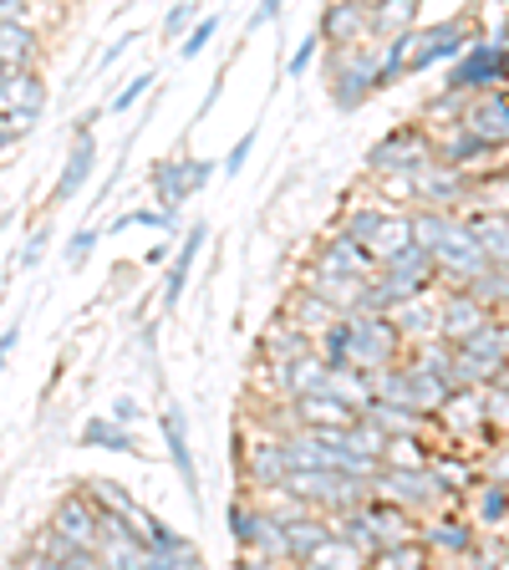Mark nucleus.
I'll list each match as a JSON object with an SVG mask.
<instances>
[{"label":"nucleus","mask_w":509,"mask_h":570,"mask_svg":"<svg viewBox=\"0 0 509 570\" xmlns=\"http://www.w3.org/2000/svg\"><path fill=\"white\" fill-rule=\"evenodd\" d=\"M413 194H418V204H433V209H459V204L474 194V178L433 154L413 168Z\"/></svg>","instance_id":"8"},{"label":"nucleus","mask_w":509,"mask_h":570,"mask_svg":"<svg viewBox=\"0 0 509 570\" xmlns=\"http://www.w3.org/2000/svg\"><path fill=\"white\" fill-rule=\"evenodd\" d=\"M356 6H368V11H378V6H382V0H356Z\"/></svg>","instance_id":"56"},{"label":"nucleus","mask_w":509,"mask_h":570,"mask_svg":"<svg viewBox=\"0 0 509 570\" xmlns=\"http://www.w3.org/2000/svg\"><path fill=\"white\" fill-rule=\"evenodd\" d=\"M158 428H164V449H168V463H174L178 484H184V494H189L194 510H204V484H199V463H194V449H189V417H184V407L164 403Z\"/></svg>","instance_id":"7"},{"label":"nucleus","mask_w":509,"mask_h":570,"mask_svg":"<svg viewBox=\"0 0 509 570\" xmlns=\"http://www.w3.org/2000/svg\"><path fill=\"white\" fill-rule=\"evenodd\" d=\"M16 342H21V321H11V326L0 332V372L11 367V352H16Z\"/></svg>","instance_id":"52"},{"label":"nucleus","mask_w":509,"mask_h":570,"mask_svg":"<svg viewBox=\"0 0 509 570\" xmlns=\"http://www.w3.org/2000/svg\"><path fill=\"white\" fill-rule=\"evenodd\" d=\"M133 291V265H112V285H107V296H128Z\"/></svg>","instance_id":"54"},{"label":"nucleus","mask_w":509,"mask_h":570,"mask_svg":"<svg viewBox=\"0 0 509 570\" xmlns=\"http://www.w3.org/2000/svg\"><path fill=\"white\" fill-rule=\"evenodd\" d=\"M285 321H296L301 332L306 336H321L326 332V326H332L336 316H342V311L332 306V301H321L316 291H306V285H296V291H291V301H285V311H281Z\"/></svg>","instance_id":"24"},{"label":"nucleus","mask_w":509,"mask_h":570,"mask_svg":"<svg viewBox=\"0 0 509 570\" xmlns=\"http://www.w3.org/2000/svg\"><path fill=\"white\" fill-rule=\"evenodd\" d=\"M219 174V164H214V158H189L184 154V194H199V189H209V178Z\"/></svg>","instance_id":"47"},{"label":"nucleus","mask_w":509,"mask_h":570,"mask_svg":"<svg viewBox=\"0 0 509 570\" xmlns=\"http://www.w3.org/2000/svg\"><path fill=\"white\" fill-rule=\"evenodd\" d=\"M219 26H225V16L219 11H209V16H199V21L184 31V41H178V61H194L204 47H209L214 36H219Z\"/></svg>","instance_id":"39"},{"label":"nucleus","mask_w":509,"mask_h":570,"mask_svg":"<svg viewBox=\"0 0 509 570\" xmlns=\"http://www.w3.org/2000/svg\"><path fill=\"white\" fill-rule=\"evenodd\" d=\"M408 245H413V209H388L378 235L368 239V255L372 261H388V255H398V249H408Z\"/></svg>","instance_id":"28"},{"label":"nucleus","mask_w":509,"mask_h":570,"mask_svg":"<svg viewBox=\"0 0 509 570\" xmlns=\"http://www.w3.org/2000/svg\"><path fill=\"white\" fill-rule=\"evenodd\" d=\"M285 550H291V566H306V556L326 540V534L336 530L332 514H321V510H296V514H285Z\"/></svg>","instance_id":"21"},{"label":"nucleus","mask_w":509,"mask_h":570,"mask_svg":"<svg viewBox=\"0 0 509 570\" xmlns=\"http://www.w3.org/2000/svg\"><path fill=\"white\" fill-rule=\"evenodd\" d=\"M316 31L326 47H362V41H378V36H372V11L356 6V0H326Z\"/></svg>","instance_id":"12"},{"label":"nucleus","mask_w":509,"mask_h":570,"mask_svg":"<svg viewBox=\"0 0 509 570\" xmlns=\"http://www.w3.org/2000/svg\"><path fill=\"white\" fill-rule=\"evenodd\" d=\"M0 61L6 67H36L41 61V31L21 21H0Z\"/></svg>","instance_id":"26"},{"label":"nucleus","mask_w":509,"mask_h":570,"mask_svg":"<svg viewBox=\"0 0 509 570\" xmlns=\"http://www.w3.org/2000/svg\"><path fill=\"white\" fill-rule=\"evenodd\" d=\"M495 316V311L484 306V301L474 296V291H439V321H433V336L449 346H459L463 336L474 332V326H484V321Z\"/></svg>","instance_id":"10"},{"label":"nucleus","mask_w":509,"mask_h":570,"mask_svg":"<svg viewBox=\"0 0 509 570\" xmlns=\"http://www.w3.org/2000/svg\"><path fill=\"white\" fill-rule=\"evenodd\" d=\"M378 494L392 499V504H403L408 514H433L443 504H453V494L433 479V469H403V463H382L378 469Z\"/></svg>","instance_id":"3"},{"label":"nucleus","mask_w":509,"mask_h":570,"mask_svg":"<svg viewBox=\"0 0 509 570\" xmlns=\"http://www.w3.org/2000/svg\"><path fill=\"white\" fill-rule=\"evenodd\" d=\"M463 128H474L484 142H495V148H509V82L505 87H484V92L469 97V107H463Z\"/></svg>","instance_id":"13"},{"label":"nucleus","mask_w":509,"mask_h":570,"mask_svg":"<svg viewBox=\"0 0 509 570\" xmlns=\"http://www.w3.org/2000/svg\"><path fill=\"white\" fill-rule=\"evenodd\" d=\"M164 261H168V235L158 239V245H148V249H143V265H164Z\"/></svg>","instance_id":"55"},{"label":"nucleus","mask_w":509,"mask_h":570,"mask_svg":"<svg viewBox=\"0 0 509 570\" xmlns=\"http://www.w3.org/2000/svg\"><path fill=\"white\" fill-rule=\"evenodd\" d=\"M77 443L82 449H107V453H133V459H148L143 453V443H138V433H133L128 423H118V417H87L82 423V433H77Z\"/></svg>","instance_id":"23"},{"label":"nucleus","mask_w":509,"mask_h":570,"mask_svg":"<svg viewBox=\"0 0 509 570\" xmlns=\"http://www.w3.org/2000/svg\"><path fill=\"white\" fill-rule=\"evenodd\" d=\"M509 82V36H474L459 57L449 61L443 87L453 92H484V87H505Z\"/></svg>","instance_id":"2"},{"label":"nucleus","mask_w":509,"mask_h":570,"mask_svg":"<svg viewBox=\"0 0 509 570\" xmlns=\"http://www.w3.org/2000/svg\"><path fill=\"white\" fill-rule=\"evenodd\" d=\"M301 285H306V291H316L321 301H332L342 316H346V311H362V296H368V281H362V275H332V271H316V265H306Z\"/></svg>","instance_id":"22"},{"label":"nucleus","mask_w":509,"mask_h":570,"mask_svg":"<svg viewBox=\"0 0 509 570\" xmlns=\"http://www.w3.org/2000/svg\"><path fill=\"white\" fill-rule=\"evenodd\" d=\"M418 6H423V0H382L378 11H372V36L388 41V36H398V31H413Z\"/></svg>","instance_id":"34"},{"label":"nucleus","mask_w":509,"mask_h":570,"mask_svg":"<svg viewBox=\"0 0 509 570\" xmlns=\"http://www.w3.org/2000/svg\"><path fill=\"white\" fill-rule=\"evenodd\" d=\"M469 97H474V92H453V87H443V92L423 107V128H428V132H439L443 122L453 128V122L463 118V107H469Z\"/></svg>","instance_id":"35"},{"label":"nucleus","mask_w":509,"mask_h":570,"mask_svg":"<svg viewBox=\"0 0 509 570\" xmlns=\"http://www.w3.org/2000/svg\"><path fill=\"white\" fill-rule=\"evenodd\" d=\"M138 36H143V31H123V36H118V41H112V47H107V51H102V57H97L92 77H102V71H107V67H112V61H123V57H128V51H133V47H138Z\"/></svg>","instance_id":"50"},{"label":"nucleus","mask_w":509,"mask_h":570,"mask_svg":"<svg viewBox=\"0 0 509 570\" xmlns=\"http://www.w3.org/2000/svg\"><path fill=\"white\" fill-rule=\"evenodd\" d=\"M321 392H332L336 403H346L352 413H362V407L372 403V372H362V367H326Z\"/></svg>","instance_id":"27"},{"label":"nucleus","mask_w":509,"mask_h":570,"mask_svg":"<svg viewBox=\"0 0 509 570\" xmlns=\"http://www.w3.org/2000/svg\"><path fill=\"white\" fill-rule=\"evenodd\" d=\"M388 316H392V326L403 332L408 346L428 342V336H433V321H439V285H433V291H418V296H408V301H398Z\"/></svg>","instance_id":"20"},{"label":"nucleus","mask_w":509,"mask_h":570,"mask_svg":"<svg viewBox=\"0 0 509 570\" xmlns=\"http://www.w3.org/2000/svg\"><path fill=\"white\" fill-rule=\"evenodd\" d=\"M0 504H6V484H0Z\"/></svg>","instance_id":"59"},{"label":"nucleus","mask_w":509,"mask_h":570,"mask_svg":"<svg viewBox=\"0 0 509 570\" xmlns=\"http://www.w3.org/2000/svg\"><path fill=\"white\" fill-rule=\"evenodd\" d=\"M321 47H326V41H321V31H311L306 41H301L296 51H291V61H285V77H306L311 67H316V57H321Z\"/></svg>","instance_id":"46"},{"label":"nucleus","mask_w":509,"mask_h":570,"mask_svg":"<svg viewBox=\"0 0 509 570\" xmlns=\"http://www.w3.org/2000/svg\"><path fill=\"white\" fill-rule=\"evenodd\" d=\"M474 510H479V524H505V514H509V484L505 479H489V484L479 489Z\"/></svg>","instance_id":"40"},{"label":"nucleus","mask_w":509,"mask_h":570,"mask_svg":"<svg viewBox=\"0 0 509 570\" xmlns=\"http://www.w3.org/2000/svg\"><path fill=\"white\" fill-rule=\"evenodd\" d=\"M311 265H316V271H332V275H362V281L378 271V261L368 255V245H356V239L342 235V229H336L332 239H321L316 255H311Z\"/></svg>","instance_id":"19"},{"label":"nucleus","mask_w":509,"mask_h":570,"mask_svg":"<svg viewBox=\"0 0 509 570\" xmlns=\"http://www.w3.org/2000/svg\"><path fill=\"white\" fill-rule=\"evenodd\" d=\"M285 6H291V0H261V6H255V16H249V21H245V41H249V36H255V31H265V26H275V21H281V11H285Z\"/></svg>","instance_id":"49"},{"label":"nucleus","mask_w":509,"mask_h":570,"mask_svg":"<svg viewBox=\"0 0 509 570\" xmlns=\"http://www.w3.org/2000/svg\"><path fill=\"white\" fill-rule=\"evenodd\" d=\"M423 158H433V132L423 122H398L388 138H378L368 148V174L382 178V174H413Z\"/></svg>","instance_id":"4"},{"label":"nucleus","mask_w":509,"mask_h":570,"mask_svg":"<svg viewBox=\"0 0 509 570\" xmlns=\"http://www.w3.org/2000/svg\"><path fill=\"white\" fill-rule=\"evenodd\" d=\"M463 291H474V296L484 301L495 316H499V311H509V265H505V261H489L484 271L474 275V281L463 285Z\"/></svg>","instance_id":"32"},{"label":"nucleus","mask_w":509,"mask_h":570,"mask_svg":"<svg viewBox=\"0 0 509 570\" xmlns=\"http://www.w3.org/2000/svg\"><path fill=\"white\" fill-rule=\"evenodd\" d=\"M92 174H97V132H77L67 164H61L57 184H51V194H47V209H67V204L82 194V184Z\"/></svg>","instance_id":"14"},{"label":"nucleus","mask_w":509,"mask_h":570,"mask_svg":"<svg viewBox=\"0 0 509 570\" xmlns=\"http://www.w3.org/2000/svg\"><path fill=\"white\" fill-rule=\"evenodd\" d=\"M255 138H261V128H245V138H239L235 148H229V154H225V164H219V174H229V178H235L239 168H245V158L255 154Z\"/></svg>","instance_id":"48"},{"label":"nucleus","mask_w":509,"mask_h":570,"mask_svg":"<svg viewBox=\"0 0 509 570\" xmlns=\"http://www.w3.org/2000/svg\"><path fill=\"white\" fill-rule=\"evenodd\" d=\"M204 245H209V219H194V225L184 229V239H178L174 265H168V275H164V296H158V311H164V316H174V311L184 306V291H189L194 261H199Z\"/></svg>","instance_id":"11"},{"label":"nucleus","mask_w":509,"mask_h":570,"mask_svg":"<svg viewBox=\"0 0 509 570\" xmlns=\"http://www.w3.org/2000/svg\"><path fill=\"white\" fill-rule=\"evenodd\" d=\"M219 92H225V71H219V77H214V87L209 92H204V102H199V112H194V122H204L214 112V102H219Z\"/></svg>","instance_id":"53"},{"label":"nucleus","mask_w":509,"mask_h":570,"mask_svg":"<svg viewBox=\"0 0 509 570\" xmlns=\"http://www.w3.org/2000/svg\"><path fill=\"white\" fill-rule=\"evenodd\" d=\"M51 87L36 67H16L6 82H0V112H31V118H47Z\"/></svg>","instance_id":"18"},{"label":"nucleus","mask_w":509,"mask_h":570,"mask_svg":"<svg viewBox=\"0 0 509 570\" xmlns=\"http://www.w3.org/2000/svg\"><path fill=\"white\" fill-rule=\"evenodd\" d=\"M97 239H102V225H87V229H77V235L67 239V271H82V265L92 261Z\"/></svg>","instance_id":"44"},{"label":"nucleus","mask_w":509,"mask_h":570,"mask_svg":"<svg viewBox=\"0 0 509 570\" xmlns=\"http://www.w3.org/2000/svg\"><path fill=\"white\" fill-rule=\"evenodd\" d=\"M235 474L249 484V494H275V489L285 484V474H291V453H285V433H255V439H245V453H239Z\"/></svg>","instance_id":"5"},{"label":"nucleus","mask_w":509,"mask_h":570,"mask_svg":"<svg viewBox=\"0 0 509 570\" xmlns=\"http://www.w3.org/2000/svg\"><path fill=\"white\" fill-rule=\"evenodd\" d=\"M368 566H378V570H418V566H433V550H428L418 534H408V540H392V546L372 550Z\"/></svg>","instance_id":"30"},{"label":"nucleus","mask_w":509,"mask_h":570,"mask_svg":"<svg viewBox=\"0 0 509 570\" xmlns=\"http://www.w3.org/2000/svg\"><path fill=\"white\" fill-rule=\"evenodd\" d=\"M143 534H148V546H154V570H194V566H204V556H199V546H194L189 534H178L174 524H164V520H143Z\"/></svg>","instance_id":"17"},{"label":"nucleus","mask_w":509,"mask_h":570,"mask_svg":"<svg viewBox=\"0 0 509 570\" xmlns=\"http://www.w3.org/2000/svg\"><path fill=\"white\" fill-rule=\"evenodd\" d=\"M41 6H51V11H57V6H61V0H41Z\"/></svg>","instance_id":"58"},{"label":"nucleus","mask_w":509,"mask_h":570,"mask_svg":"<svg viewBox=\"0 0 509 570\" xmlns=\"http://www.w3.org/2000/svg\"><path fill=\"white\" fill-rule=\"evenodd\" d=\"M107 417H118V423L138 428V423H143V407H138V397H112V407H107Z\"/></svg>","instance_id":"51"},{"label":"nucleus","mask_w":509,"mask_h":570,"mask_svg":"<svg viewBox=\"0 0 509 570\" xmlns=\"http://www.w3.org/2000/svg\"><path fill=\"white\" fill-rule=\"evenodd\" d=\"M418 540H423L433 556H449V560H469L479 546V530L469 520H459V514H423V524H418Z\"/></svg>","instance_id":"15"},{"label":"nucleus","mask_w":509,"mask_h":570,"mask_svg":"<svg viewBox=\"0 0 509 570\" xmlns=\"http://www.w3.org/2000/svg\"><path fill=\"white\" fill-rule=\"evenodd\" d=\"M47 524L61 534V540H71V546L97 550V534H102V510L92 504V494H87V489H71V494L57 499V510H51Z\"/></svg>","instance_id":"9"},{"label":"nucleus","mask_w":509,"mask_h":570,"mask_svg":"<svg viewBox=\"0 0 509 570\" xmlns=\"http://www.w3.org/2000/svg\"><path fill=\"white\" fill-rule=\"evenodd\" d=\"M148 184H154L158 209H184V204H189V194H184V154L158 158L154 174H148Z\"/></svg>","instance_id":"29"},{"label":"nucleus","mask_w":509,"mask_h":570,"mask_svg":"<svg viewBox=\"0 0 509 570\" xmlns=\"http://www.w3.org/2000/svg\"><path fill=\"white\" fill-rule=\"evenodd\" d=\"M6 77H11V67H6V61H0V82H6Z\"/></svg>","instance_id":"57"},{"label":"nucleus","mask_w":509,"mask_h":570,"mask_svg":"<svg viewBox=\"0 0 509 570\" xmlns=\"http://www.w3.org/2000/svg\"><path fill=\"white\" fill-rule=\"evenodd\" d=\"M47 249H51V219H41V225H36L31 235H26V249L16 255V271H36Z\"/></svg>","instance_id":"43"},{"label":"nucleus","mask_w":509,"mask_h":570,"mask_svg":"<svg viewBox=\"0 0 509 570\" xmlns=\"http://www.w3.org/2000/svg\"><path fill=\"white\" fill-rule=\"evenodd\" d=\"M469 41H474V26L463 21V16H453V21H439V26H423V31L413 26L408 77H418V71H433V67H449V61L459 57Z\"/></svg>","instance_id":"6"},{"label":"nucleus","mask_w":509,"mask_h":570,"mask_svg":"<svg viewBox=\"0 0 509 570\" xmlns=\"http://www.w3.org/2000/svg\"><path fill=\"white\" fill-rule=\"evenodd\" d=\"M382 214H388V209H382V204H352V209L342 214V225H336V229H342V235H352L356 245H368V239L378 235Z\"/></svg>","instance_id":"38"},{"label":"nucleus","mask_w":509,"mask_h":570,"mask_svg":"<svg viewBox=\"0 0 509 570\" xmlns=\"http://www.w3.org/2000/svg\"><path fill=\"white\" fill-rule=\"evenodd\" d=\"M194 21H199V0H174V6L164 11V47L168 41H178Z\"/></svg>","instance_id":"42"},{"label":"nucleus","mask_w":509,"mask_h":570,"mask_svg":"<svg viewBox=\"0 0 509 570\" xmlns=\"http://www.w3.org/2000/svg\"><path fill=\"white\" fill-rule=\"evenodd\" d=\"M382 463H403V469H428L433 453L423 449V433H392L388 449H382Z\"/></svg>","instance_id":"36"},{"label":"nucleus","mask_w":509,"mask_h":570,"mask_svg":"<svg viewBox=\"0 0 509 570\" xmlns=\"http://www.w3.org/2000/svg\"><path fill=\"white\" fill-rule=\"evenodd\" d=\"M505 199H509V189H505ZM505 209H509V204H505Z\"/></svg>","instance_id":"60"},{"label":"nucleus","mask_w":509,"mask_h":570,"mask_svg":"<svg viewBox=\"0 0 509 570\" xmlns=\"http://www.w3.org/2000/svg\"><path fill=\"white\" fill-rule=\"evenodd\" d=\"M428 469H433V479H439L449 494H463V489H469V479H474V474H469V463H459V459H433Z\"/></svg>","instance_id":"45"},{"label":"nucleus","mask_w":509,"mask_h":570,"mask_svg":"<svg viewBox=\"0 0 509 570\" xmlns=\"http://www.w3.org/2000/svg\"><path fill=\"white\" fill-rule=\"evenodd\" d=\"M408 356L403 332L392 326L388 311H346V367L378 372Z\"/></svg>","instance_id":"1"},{"label":"nucleus","mask_w":509,"mask_h":570,"mask_svg":"<svg viewBox=\"0 0 509 570\" xmlns=\"http://www.w3.org/2000/svg\"><path fill=\"white\" fill-rule=\"evenodd\" d=\"M0 164H6V158H0Z\"/></svg>","instance_id":"61"},{"label":"nucleus","mask_w":509,"mask_h":570,"mask_svg":"<svg viewBox=\"0 0 509 570\" xmlns=\"http://www.w3.org/2000/svg\"><path fill=\"white\" fill-rule=\"evenodd\" d=\"M154 87H158V71H138V77H128L118 92L107 97V118H123V112H133V107L154 92Z\"/></svg>","instance_id":"37"},{"label":"nucleus","mask_w":509,"mask_h":570,"mask_svg":"<svg viewBox=\"0 0 509 570\" xmlns=\"http://www.w3.org/2000/svg\"><path fill=\"white\" fill-rule=\"evenodd\" d=\"M378 194L388 199V209H413V204H418L413 174H382V178H378Z\"/></svg>","instance_id":"41"},{"label":"nucleus","mask_w":509,"mask_h":570,"mask_svg":"<svg viewBox=\"0 0 509 570\" xmlns=\"http://www.w3.org/2000/svg\"><path fill=\"white\" fill-rule=\"evenodd\" d=\"M311 346H316V336H306V332L296 326V321L275 316L271 326L261 332V342H255V362H261V367H285V362L306 356Z\"/></svg>","instance_id":"16"},{"label":"nucleus","mask_w":509,"mask_h":570,"mask_svg":"<svg viewBox=\"0 0 509 570\" xmlns=\"http://www.w3.org/2000/svg\"><path fill=\"white\" fill-rule=\"evenodd\" d=\"M82 489L92 494L97 510H118V514H128V520H138V524L148 520V510H143V504L118 484V479H82Z\"/></svg>","instance_id":"31"},{"label":"nucleus","mask_w":509,"mask_h":570,"mask_svg":"<svg viewBox=\"0 0 509 570\" xmlns=\"http://www.w3.org/2000/svg\"><path fill=\"white\" fill-rule=\"evenodd\" d=\"M463 225L474 229L479 249H484L489 261H505L509 265V209H479V214H463Z\"/></svg>","instance_id":"25"},{"label":"nucleus","mask_w":509,"mask_h":570,"mask_svg":"<svg viewBox=\"0 0 509 570\" xmlns=\"http://www.w3.org/2000/svg\"><path fill=\"white\" fill-rule=\"evenodd\" d=\"M306 566H316V570H326V566H332V570H356V566H368V556H362V550H356L346 534L332 530V534H326V540H321V546L306 556Z\"/></svg>","instance_id":"33"}]
</instances>
